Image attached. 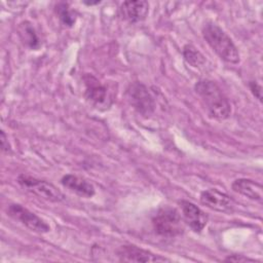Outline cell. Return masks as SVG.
<instances>
[{
  "label": "cell",
  "mask_w": 263,
  "mask_h": 263,
  "mask_svg": "<svg viewBox=\"0 0 263 263\" xmlns=\"http://www.w3.org/2000/svg\"><path fill=\"white\" fill-rule=\"evenodd\" d=\"M194 89L211 117L219 120L229 117L231 113L230 103L214 81L201 79L196 82Z\"/></svg>",
  "instance_id": "obj_1"
},
{
  "label": "cell",
  "mask_w": 263,
  "mask_h": 263,
  "mask_svg": "<svg viewBox=\"0 0 263 263\" xmlns=\"http://www.w3.org/2000/svg\"><path fill=\"white\" fill-rule=\"evenodd\" d=\"M202 36L217 55L229 64L239 62L238 50L232 39L215 23L208 22L202 27Z\"/></svg>",
  "instance_id": "obj_2"
},
{
  "label": "cell",
  "mask_w": 263,
  "mask_h": 263,
  "mask_svg": "<svg viewBox=\"0 0 263 263\" xmlns=\"http://www.w3.org/2000/svg\"><path fill=\"white\" fill-rule=\"evenodd\" d=\"M155 232L163 237H175L183 233V219L179 212L171 206L159 209L152 218Z\"/></svg>",
  "instance_id": "obj_3"
},
{
  "label": "cell",
  "mask_w": 263,
  "mask_h": 263,
  "mask_svg": "<svg viewBox=\"0 0 263 263\" xmlns=\"http://www.w3.org/2000/svg\"><path fill=\"white\" fill-rule=\"evenodd\" d=\"M84 85V96L87 102L99 110H106L112 104V97L108 87L103 84L97 77L89 73L82 76Z\"/></svg>",
  "instance_id": "obj_4"
},
{
  "label": "cell",
  "mask_w": 263,
  "mask_h": 263,
  "mask_svg": "<svg viewBox=\"0 0 263 263\" xmlns=\"http://www.w3.org/2000/svg\"><path fill=\"white\" fill-rule=\"evenodd\" d=\"M17 183L25 188L27 191L52 202H60L65 199V195L59 190L53 184L40 180L25 174H22L17 177Z\"/></svg>",
  "instance_id": "obj_5"
},
{
  "label": "cell",
  "mask_w": 263,
  "mask_h": 263,
  "mask_svg": "<svg viewBox=\"0 0 263 263\" xmlns=\"http://www.w3.org/2000/svg\"><path fill=\"white\" fill-rule=\"evenodd\" d=\"M127 100L130 106L143 117H149L155 110V102L147 86L140 82H132L126 89Z\"/></svg>",
  "instance_id": "obj_6"
},
{
  "label": "cell",
  "mask_w": 263,
  "mask_h": 263,
  "mask_svg": "<svg viewBox=\"0 0 263 263\" xmlns=\"http://www.w3.org/2000/svg\"><path fill=\"white\" fill-rule=\"evenodd\" d=\"M7 215L16 221H20L23 225L32 231L38 233H46L50 230V227L36 214L32 213L28 209L18 203H11L7 208Z\"/></svg>",
  "instance_id": "obj_7"
},
{
  "label": "cell",
  "mask_w": 263,
  "mask_h": 263,
  "mask_svg": "<svg viewBox=\"0 0 263 263\" xmlns=\"http://www.w3.org/2000/svg\"><path fill=\"white\" fill-rule=\"evenodd\" d=\"M200 202L206 208L221 213H229L234 206L233 199L225 192L216 188H210L202 191L200 193Z\"/></svg>",
  "instance_id": "obj_8"
},
{
  "label": "cell",
  "mask_w": 263,
  "mask_h": 263,
  "mask_svg": "<svg viewBox=\"0 0 263 263\" xmlns=\"http://www.w3.org/2000/svg\"><path fill=\"white\" fill-rule=\"evenodd\" d=\"M117 257L123 262H161L168 259L155 255L150 251L144 250L134 245H123L116 250Z\"/></svg>",
  "instance_id": "obj_9"
},
{
  "label": "cell",
  "mask_w": 263,
  "mask_h": 263,
  "mask_svg": "<svg viewBox=\"0 0 263 263\" xmlns=\"http://www.w3.org/2000/svg\"><path fill=\"white\" fill-rule=\"evenodd\" d=\"M182 216L186 224L194 231L200 232L208 223V216L196 204L188 200H181L180 202Z\"/></svg>",
  "instance_id": "obj_10"
},
{
  "label": "cell",
  "mask_w": 263,
  "mask_h": 263,
  "mask_svg": "<svg viewBox=\"0 0 263 263\" xmlns=\"http://www.w3.org/2000/svg\"><path fill=\"white\" fill-rule=\"evenodd\" d=\"M149 12V4L147 1H124L120 6L121 16L129 23H139L147 16Z\"/></svg>",
  "instance_id": "obj_11"
},
{
  "label": "cell",
  "mask_w": 263,
  "mask_h": 263,
  "mask_svg": "<svg viewBox=\"0 0 263 263\" xmlns=\"http://www.w3.org/2000/svg\"><path fill=\"white\" fill-rule=\"evenodd\" d=\"M61 183L64 187L68 188L70 191L82 197L88 198L93 196L96 193L95 187L91 183H89L84 178H81L76 175H72V174L65 175L62 178Z\"/></svg>",
  "instance_id": "obj_12"
},
{
  "label": "cell",
  "mask_w": 263,
  "mask_h": 263,
  "mask_svg": "<svg viewBox=\"0 0 263 263\" xmlns=\"http://www.w3.org/2000/svg\"><path fill=\"white\" fill-rule=\"evenodd\" d=\"M231 188L234 192L239 193L250 199L258 201L262 200V186L254 180L246 178L236 179L233 181Z\"/></svg>",
  "instance_id": "obj_13"
},
{
  "label": "cell",
  "mask_w": 263,
  "mask_h": 263,
  "mask_svg": "<svg viewBox=\"0 0 263 263\" xmlns=\"http://www.w3.org/2000/svg\"><path fill=\"white\" fill-rule=\"evenodd\" d=\"M18 34L20 37L25 45L32 49H37L40 46V40L38 38V35L32 26L31 23L29 22H23L18 25Z\"/></svg>",
  "instance_id": "obj_14"
},
{
  "label": "cell",
  "mask_w": 263,
  "mask_h": 263,
  "mask_svg": "<svg viewBox=\"0 0 263 263\" xmlns=\"http://www.w3.org/2000/svg\"><path fill=\"white\" fill-rule=\"evenodd\" d=\"M54 11L62 22V24L66 27H72L76 22V12L72 10L68 3L59 2L54 6Z\"/></svg>",
  "instance_id": "obj_15"
},
{
  "label": "cell",
  "mask_w": 263,
  "mask_h": 263,
  "mask_svg": "<svg viewBox=\"0 0 263 263\" xmlns=\"http://www.w3.org/2000/svg\"><path fill=\"white\" fill-rule=\"evenodd\" d=\"M183 55L186 62L194 68L202 67L205 63V58L191 44H187L184 46Z\"/></svg>",
  "instance_id": "obj_16"
},
{
  "label": "cell",
  "mask_w": 263,
  "mask_h": 263,
  "mask_svg": "<svg viewBox=\"0 0 263 263\" xmlns=\"http://www.w3.org/2000/svg\"><path fill=\"white\" fill-rule=\"evenodd\" d=\"M249 86H250V88H251V90H252V92H253V95L259 100V101H261V99H262V97H261V85L260 84H258L256 81H250V83H249Z\"/></svg>",
  "instance_id": "obj_17"
},
{
  "label": "cell",
  "mask_w": 263,
  "mask_h": 263,
  "mask_svg": "<svg viewBox=\"0 0 263 263\" xmlns=\"http://www.w3.org/2000/svg\"><path fill=\"white\" fill-rule=\"evenodd\" d=\"M225 261H233V262H254L256 261L255 259H251V258H248L243 255H232V256H229L225 259Z\"/></svg>",
  "instance_id": "obj_18"
},
{
  "label": "cell",
  "mask_w": 263,
  "mask_h": 263,
  "mask_svg": "<svg viewBox=\"0 0 263 263\" xmlns=\"http://www.w3.org/2000/svg\"><path fill=\"white\" fill-rule=\"evenodd\" d=\"M1 149L3 152H6V153L10 152V146L4 130H1Z\"/></svg>",
  "instance_id": "obj_19"
},
{
  "label": "cell",
  "mask_w": 263,
  "mask_h": 263,
  "mask_svg": "<svg viewBox=\"0 0 263 263\" xmlns=\"http://www.w3.org/2000/svg\"><path fill=\"white\" fill-rule=\"evenodd\" d=\"M100 2H101V1L97 0V1H95V2H92V1H84L83 3L86 4V5H95V4H99Z\"/></svg>",
  "instance_id": "obj_20"
}]
</instances>
